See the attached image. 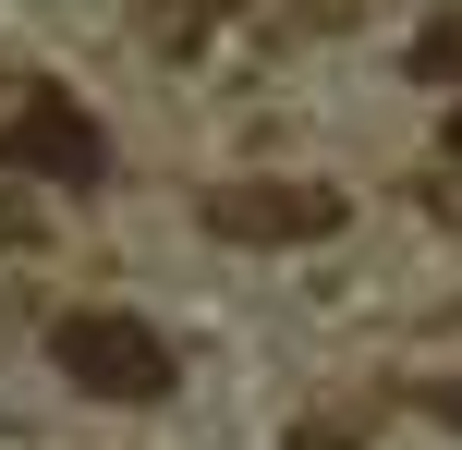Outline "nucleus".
Listing matches in <instances>:
<instances>
[{"mask_svg":"<svg viewBox=\"0 0 462 450\" xmlns=\"http://www.w3.org/2000/svg\"><path fill=\"white\" fill-rule=\"evenodd\" d=\"M195 219L219 243H328L353 207H341V183H208Z\"/></svg>","mask_w":462,"mask_h":450,"instance_id":"7ed1b4c3","label":"nucleus"},{"mask_svg":"<svg viewBox=\"0 0 462 450\" xmlns=\"http://www.w3.org/2000/svg\"><path fill=\"white\" fill-rule=\"evenodd\" d=\"M450 170H462V110H450Z\"/></svg>","mask_w":462,"mask_h":450,"instance_id":"6e6552de","label":"nucleus"},{"mask_svg":"<svg viewBox=\"0 0 462 450\" xmlns=\"http://www.w3.org/2000/svg\"><path fill=\"white\" fill-rule=\"evenodd\" d=\"M426 414H439V427H462V378H439V390H426Z\"/></svg>","mask_w":462,"mask_h":450,"instance_id":"0eeeda50","label":"nucleus"},{"mask_svg":"<svg viewBox=\"0 0 462 450\" xmlns=\"http://www.w3.org/2000/svg\"><path fill=\"white\" fill-rule=\"evenodd\" d=\"M231 13H255V0H146L134 24H146V49H159V61H195V49H208Z\"/></svg>","mask_w":462,"mask_h":450,"instance_id":"20e7f679","label":"nucleus"},{"mask_svg":"<svg viewBox=\"0 0 462 450\" xmlns=\"http://www.w3.org/2000/svg\"><path fill=\"white\" fill-rule=\"evenodd\" d=\"M0 170L61 183V195H97V183H110V134H97L86 97H61V86H13V110H0Z\"/></svg>","mask_w":462,"mask_h":450,"instance_id":"f03ea898","label":"nucleus"},{"mask_svg":"<svg viewBox=\"0 0 462 450\" xmlns=\"http://www.w3.org/2000/svg\"><path fill=\"white\" fill-rule=\"evenodd\" d=\"M49 365H61L86 402H171V390H183V354H171L146 317H122V305L49 317Z\"/></svg>","mask_w":462,"mask_h":450,"instance_id":"f257e3e1","label":"nucleus"},{"mask_svg":"<svg viewBox=\"0 0 462 450\" xmlns=\"http://www.w3.org/2000/svg\"><path fill=\"white\" fill-rule=\"evenodd\" d=\"M292 450H365V427L353 414H317V427H292Z\"/></svg>","mask_w":462,"mask_h":450,"instance_id":"423d86ee","label":"nucleus"},{"mask_svg":"<svg viewBox=\"0 0 462 450\" xmlns=\"http://www.w3.org/2000/svg\"><path fill=\"white\" fill-rule=\"evenodd\" d=\"M402 73H414V86H462V0H450V13H426V37L402 49Z\"/></svg>","mask_w":462,"mask_h":450,"instance_id":"39448f33","label":"nucleus"}]
</instances>
